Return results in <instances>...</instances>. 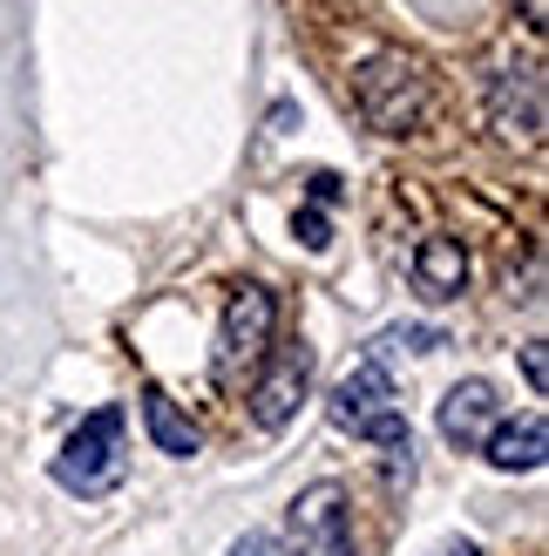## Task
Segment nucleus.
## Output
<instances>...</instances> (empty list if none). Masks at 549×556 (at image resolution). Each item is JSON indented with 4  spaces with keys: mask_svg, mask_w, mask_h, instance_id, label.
Returning a JSON list of instances; mask_svg holds the SVG:
<instances>
[{
    "mask_svg": "<svg viewBox=\"0 0 549 556\" xmlns=\"http://www.w3.org/2000/svg\"><path fill=\"white\" fill-rule=\"evenodd\" d=\"M325 414H333V428L360 434V441H380V448H387L394 482H414V428H407V414L394 407V380H387V367H380V359L353 367V374L333 387Z\"/></svg>",
    "mask_w": 549,
    "mask_h": 556,
    "instance_id": "obj_1",
    "label": "nucleus"
},
{
    "mask_svg": "<svg viewBox=\"0 0 549 556\" xmlns=\"http://www.w3.org/2000/svg\"><path fill=\"white\" fill-rule=\"evenodd\" d=\"M353 102H360V116L380 129V136H407L427 123L434 109V89H427V68L414 54H373V62L353 75Z\"/></svg>",
    "mask_w": 549,
    "mask_h": 556,
    "instance_id": "obj_2",
    "label": "nucleus"
},
{
    "mask_svg": "<svg viewBox=\"0 0 549 556\" xmlns=\"http://www.w3.org/2000/svg\"><path fill=\"white\" fill-rule=\"evenodd\" d=\"M129 476V448H123V407H95L89 421H81L68 441H62V455H54V482H62L68 495H108Z\"/></svg>",
    "mask_w": 549,
    "mask_h": 556,
    "instance_id": "obj_3",
    "label": "nucleus"
},
{
    "mask_svg": "<svg viewBox=\"0 0 549 556\" xmlns=\"http://www.w3.org/2000/svg\"><path fill=\"white\" fill-rule=\"evenodd\" d=\"M271 319H279V299H271V286H258V278L231 286L225 326H217V353H210L217 387H238L252 367H265V353H271Z\"/></svg>",
    "mask_w": 549,
    "mask_h": 556,
    "instance_id": "obj_4",
    "label": "nucleus"
},
{
    "mask_svg": "<svg viewBox=\"0 0 549 556\" xmlns=\"http://www.w3.org/2000/svg\"><path fill=\"white\" fill-rule=\"evenodd\" d=\"M292 556H353V495L346 482H312L285 509Z\"/></svg>",
    "mask_w": 549,
    "mask_h": 556,
    "instance_id": "obj_5",
    "label": "nucleus"
},
{
    "mask_svg": "<svg viewBox=\"0 0 549 556\" xmlns=\"http://www.w3.org/2000/svg\"><path fill=\"white\" fill-rule=\"evenodd\" d=\"M306 387H312V346H306V340L271 346L265 374H258V387H252V421H258L265 434H279L292 414H298V401H306Z\"/></svg>",
    "mask_w": 549,
    "mask_h": 556,
    "instance_id": "obj_6",
    "label": "nucleus"
},
{
    "mask_svg": "<svg viewBox=\"0 0 549 556\" xmlns=\"http://www.w3.org/2000/svg\"><path fill=\"white\" fill-rule=\"evenodd\" d=\"M488 116H496V129L523 136V143H542V68L536 62H515L496 75V89H488Z\"/></svg>",
    "mask_w": 549,
    "mask_h": 556,
    "instance_id": "obj_7",
    "label": "nucleus"
},
{
    "mask_svg": "<svg viewBox=\"0 0 549 556\" xmlns=\"http://www.w3.org/2000/svg\"><path fill=\"white\" fill-rule=\"evenodd\" d=\"M442 441L448 448H482L488 428L502 421V394H496V380H455L448 394H442Z\"/></svg>",
    "mask_w": 549,
    "mask_h": 556,
    "instance_id": "obj_8",
    "label": "nucleus"
},
{
    "mask_svg": "<svg viewBox=\"0 0 549 556\" xmlns=\"http://www.w3.org/2000/svg\"><path fill=\"white\" fill-rule=\"evenodd\" d=\"M482 448H488V462H496L502 476H536V468H542V448H549V421H542V414H515V421H496Z\"/></svg>",
    "mask_w": 549,
    "mask_h": 556,
    "instance_id": "obj_9",
    "label": "nucleus"
},
{
    "mask_svg": "<svg viewBox=\"0 0 549 556\" xmlns=\"http://www.w3.org/2000/svg\"><path fill=\"white\" fill-rule=\"evenodd\" d=\"M469 286V252H461V238H427L414 252V292L421 299H461Z\"/></svg>",
    "mask_w": 549,
    "mask_h": 556,
    "instance_id": "obj_10",
    "label": "nucleus"
},
{
    "mask_svg": "<svg viewBox=\"0 0 549 556\" xmlns=\"http://www.w3.org/2000/svg\"><path fill=\"white\" fill-rule=\"evenodd\" d=\"M143 428L156 441V455H177V462L197 455V421H190V414L163 394V387H143Z\"/></svg>",
    "mask_w": 549,
    "mask_h": 556,
    "instance_id": "obj_11",
    "label": "nucleus"
},
{
    "mask_svg": "<svg viewBox=\"0 0 549 556\" xmlns=\"http://www.w3.org/2000/svg\"><path fill=\"white\" fill-rule=\"evenodd\" d=\"M298 238L312 244V252H325V244H333V225H325V211L312 204V211H298Z\"/></svg>",
    "mask_w": 549,
    "mask_h": 556,
    "instance_id": "obj_12",
    "label": "nucleus"
},
{
    "mask_svg": "<svg viewBox=\"0 0 549 556\" xmlns=\"http://www.w3.org/2000/svg\"><path fill=\"white\" fill-rule=\"evenodd\" d=\"M306 190H312V204H319V211H325V204H340V177H333V170H312Z\"/></svg>",
    "mask_w": 549,
    "mask_h": 556,
    "instance_id": "obj_13",
    "label": "nucleus"
},
{
    "mask_svg": "<svg viewBox=\"0 0 549 556\" xmlns=\"http://www.w3.org/2000/svg\"><path fill=\"white\" fill-rule=\"evenodd\" d=\"M231 556H279V536L252 530V536H238V543H231Z\"/></svg>",
    "mask_w": 549,
    "mask_h": 556,
    "instance_id": "obj_14",
    "label": "nucleus"
},
{
    "mask_svg": "<svg viewBox=\"0 0 549 556\" xmlns=\"http://www.w3.org/2000/svg\"><path fill=\"white\" fill-rule=\"evenodd\" d=\"M523 374H529V387L542 394V340H529V346H523Z\"/></svg>",
    "mask_w": 549,
    "mask_h": 556,
    "instance_id": "obj_15",
    "label": "nucleus"
},
{
    "mask_svg": "<svg viewBox=\"0 0 549 556\" xmlns=\"http://www.w3.org/2000/svg\"><path fill=\"white\" fill-rule=\"evenodd\" d=\"M523 21H529L536 35H542V27H549V0H523Z\"/></svg>",
    "mask_w": 549,
    "mask_h": 556,
    "instance_id": "obj_16",
    "label": "nucleus"
},
{
    "mask_svg": "<svg viewBox=\"0 0 549 556\" xmlns=\"http://www.w3.org/2000/svg\"><path fill=\"white\" fill-rule=\"evenodd\" d=\"M434 556H482V549H475V543H442Z\"/></svg>",
    "mask_w": 549,
    "mask_h": 556,
    "instance_id": "obj_17",
    "label": "nucleus"
}]
</instances>
